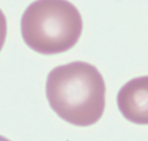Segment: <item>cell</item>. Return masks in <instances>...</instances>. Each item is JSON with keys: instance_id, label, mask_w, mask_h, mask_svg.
<instances>
[{"instance_id": "cell-1", "label": "cell", "mask_w": 148, "mask_h": 141, "mask_svg": "<svg viewBox=\"0 0 148 141\" xmlns=\"http://www.w3.org/2000/svg\"><path fill=\"white\" fill-rule=\"evenodd\" d=\"M51 109L74 126L88 127L100 120L106 106V84L98 69L76 61L49 72L46 84Z\"/></svg>"}, {"instance_id": "cell-2", "label": "cell", "mask_w": 148, "mask_h": 141, "mask_svg": "<svg viewBox=\"0 0 148 141\" xmlns=\"http://www.w3.org/2000/svg\"><path fill=\"white\" fill-rule=\"evenodd\" d=\"M21 35L38 53H62L77 43L82 32V18L75 5L67 0H37L24 11Z\"/></svg>"}, {"instance_id": "cell-3", "label": "cell", "mask_w": 148, "mask_h": 141, "mask_svg": "<svg viewBox=\"0 0 148 141\" xmlns=\"http://www.w3.org/2000/svg\"><path fill=\"white\" fill-rule=\"evenodd\" d=\"M117 106L128 121L148 125V76L131 79L119 90Z\"/></svg>"}, {"instance_id": "cell-4", "label": "cell", "mask_w": 148, "mask_h": 141, "mask_svg": "<svg viewBox=\"0 0 148 141\" xmlns=\"http://www.w3.org/2000/svg\"><path fill=\"white\" fill-rule=\"evenodd\" d=\"M7 36V20L5 15L0 10V51L3 48L5 40Z\"/></svg>"}, {"instance_id": "cell-5", "label": "cell", "mask_w": 148, "mask_h": 141, "mask_svg": "<svg viewBox=\"0 0 148 141\" xmlns=\"http://www.w3.org/2000/svg\"><path fill=\"white\" fill-rule=\"evenodd\" d=\"M0 141H11V140H9V139H8V138H6V137L2 136V135H0Z\"/></svg>"}]
</instances>
